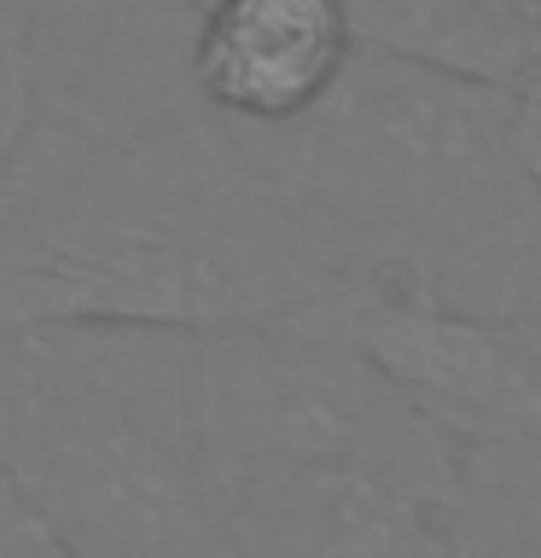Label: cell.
Here are the masks:
<instances>
[{
	"label": "cell",
	"instance_id": "obj_1",
	"mask_svg": "<svg viewBox=\"0 0 541 558\" xmlns=\"http://www.w3.org/2000/svg\"><path fill=\"white\" fill-rule=\"evenodd\" d=\"M361 286L216 122L82 134L29 122L0 163V338L52 326L256 331Z\"/></svg>",
	"mask_w": 541,
	"mask_h": 558
},
{
	"label": "cell",
	"instance_id": "obj_2",
	"mask_svg": "<svg viewBox=\"0 0 541 558\" xmlns=\"http://www.w3.org/2000/svg\"><path fill=\"white\" fill-rule=\"evenodd\" d=\"M221 134L356 286L396 279L541 331V192L506 94L356 52L303 117Z\"/></svg>",
	"mask_w": 541,
	"mask_h": 558
},
{
	"label": "cell",
	"instance_id": "obj_3",
	"mask_svg": "<svg viewBox=\"0 0 541 558\" xmlns=\"http://www.w3.org/2000/svg\"><path fill=\"white\" fill-rule=\"evenodd\" d=\"M192 338H0V477L70 558H244L192 430Z\"/></svg>",
	"mask_w": 541,
	"mask_h": 558
},
{
	"label": "cell",
	"instance_id": "obj_4",
	"mask_svg": "<svg viewBox=\"0 0 541 558\" xmlns=\"http://www.w3.org/2000/svg\"><path fill=\"white\" fill-rule=\"evenodd\" d=\"M192 430L209 483L251 465H361L413 495H454V448L349 338L338 308L192 338Z\"/></svg>",
	"mask_w": 541,
	"mask_h": 558
},
{
	"label": "cell",
	"instance_id": "obj_5",
	"mask_svg": "<svg viewBox=\"0 0 541 558\" xmlns=\"http://www.w3.org/2000/svg\"><path fill=\"white\" fill-rule=\"evenodd\" d=\"M338 320L448 448L541 442V331L483 320L396 279L361 286Z\"/></svg>",
	"mask_w": 541,
	"mask_h": 558
},
{
	"label": "cell",
	"instance_id": "obj_6",
	"mask_svg": "<svg viewBox=\"0 0 541 558\" xmlns=\"http://www.w3.org/2000/svg\"><path fill=\"white\" fill-rule=\"evenodd\" d=\"M204 0H35L29 122L152 134L209 122L192 94Z\"/></svg>",
	"mask_w": 541,
	"mask_h": 558
},
{
	"label": "cell",
	"instance_id": "obj_7",
	"mask_svg": "<svg viewBox=\"0 0 541 558\" xmlns=\"http://www.w3.org/2000/svg\"><path fill=\"white\" fill-rule=\"evenodd\" d=\"M216 495L244 558H454L443 500L361 465H251Z\"/></svg>",
	"mask_w": 541,
	"mask_h": 558
},
{
	"label": "cell",
	"instance_id": "obj_8",
	"mask_svg": "<svg viewBox=\"0 0 541 558\" xmlns=\"http://www.w3.org/2000/svg\"><path fill=\"white\" fill-rule=\"evenodd\" d=\"M356 59L338 0H204L192 94L221 129H279L326 99Z\"/></svg>",
	"mask_w": 541,
	"mask_h": 558
},
{
	"label": "cell",
	"instance_id": "obj_9",
	"mask_svg": "<svg viewBox=\"0 0 541 558\" xmlns=\"http://www.w3.org/2000/svg\"><path fill=\"white\" fill-rule=\"evenodd\" d=\"M356 52L518 94L541 76V0H338Z\"/></svg>",
	"mask_w": 541,
	"mask_h": 558
},
{
	"label": "cell",
	"instance_id": "obj_10",
	"mask_svg": "<svg viewBox=\"0 0 541 558\" xmlns=\"http://www.w3.org/2000/svg\"><path fill=\"white\" fill-rule=\"evenodd\" d=\"M454 558H541V442L454 448Z\"/></svg>",
	"mask_w": 541,
	"mask_h": 558
},
{
	"label": "cell",
	"instance_id": "obj_11",
	"mask_svg": "<svg viewBox=\"0 0 541 558\" xmlns=\"http://www.w3.org/2000/svg\"><path fill=\"white\" fill-rule=\"evenodd\" d=\"M29 64H35V0H0V163L29 134Z\"/></svg>",
	"mask_w": 541,
	"mask_h": 558
},
{
	"label": "cell",
	"instance_id": "obj_12",
	"mask_svg": "<svg viewBox=\"0 0 541 558\" xmlns=\"http://www.w3.org/2000/svg\"><path fill=\"white\" fill-rule=\"evenodd\" d=\"M0 558H70L59 541H52L35 512L12 495V483L0 477Z\"/></svg>",
	"mask_w": 541,
	"mask_h": 558
},
{
	"label": "cell",
	"instance_id": "obj_13",
	"mask_svg": "<svg viewBox=\"0 0 541 558\" xmlns=\"http://www.w3.org/2000/svg\"><path fill=\"white\" fill-rule=\"evenodd\" d=\"M506 99H513V151H518L524 174H530L536 192H541V76H530Z\"/></svg>",
	"mask_w": 541,
	"mask_h": 558
}]
</instances>
